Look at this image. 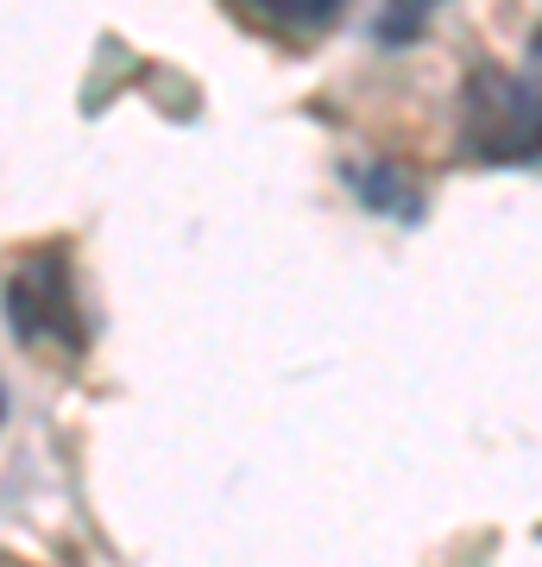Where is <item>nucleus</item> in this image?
<instances>
[{"instance_id":"obj_1","label":"nucleus","mask_w":542,"mask_h":567,"mask_svg":"<svg viewBox=\"0 0 542 567\" xmlns=\"http://www.w3.org/2000/svg\"><path fill=\"white\" fill-rule=\"evenodd\" d=\"M70 278H63L58 252H39V259H25L7 284V316L20 328L25 341H44V334H70Z\"/></svg>"},{"instance_id":"obj_2","label":"nucleus","mask_w":542,"mask_h":567,"mask_svg":"<svg viewBox=\"0 0 542 567\" xmlns=\"http://www.w3.org/2000/svg\"><path fill=\"white\" fill-rule=\"evenodd\" d=\"M234 7H246L265 25H321V20H335L341 0H234Z\"/></svg>"},{"instance_id":"obj_3","label":"nucleus","mask_w":542,"mask_h":567,"mask_svg":"<svg viewBox=\"0 0 542 567\" xmlns=\"http://www.w3.org/2000/svg\"><path fill=\"white\" fill-rule=\"evenodd\" d=\"M442 0H379V39L385 44H410L429 25V13H436Z\"/></svg>"},{"instance_id":"obj_4","label":"nucleus","mask_w":542,"mask_h":567,"mask_svg":"<svg viewBox=\"0 0 542 567\" xmlns=\"http://www.w3.org/2000/svg\"><path fill=\"white\" fill-rule=\"evenodd\" d=\"M523 95H530V107H536V121H542V25H536V39H530V70H523Z\"/></svg>"},{"instance_id":"obj_5","label":"nucleus","mask_w":542,"mask_h":567,"mask_svg":"<svg viewBox=\"0 0 542 567\" xmlns=\"http://www.w3.org/2000/svg\"><path fill=\"white\" fill-rule=\"evenodd\" d=\"M0 416H7V404H0Z\"/></svg>"}]
</instances>
